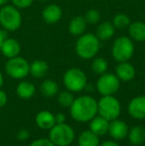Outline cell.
<instances>
[{"mask_svg":"<svg viewBox=\"0 0 145 146\" xmlns=\"http://www.w3.org/2000/svg\"><path fill=\"white\" fill-rule=\"evenodd\" d=\"M7 38H8L7 31L4 30L3 28H2V29H0V49H1V47H2V45H3L4 41H5Z\"/></svg>","mask_w":145,"mask_h":146,"instance_id":"34","label":"cell"},{"mask_svg":"<svg viewBox=\"0 0 145 146\" xmlns=\"http://www.w3.org/2000/svg\"><path fill=\"white\" fill-rule=\"evenodd\" d=\"M36 92V88L34 84L28 81H21L16 88V94L22 100H29L33 98Z\"/></svg>","mask_w":145,"mask_h":146,"instance_id":"21","label":"cell"},{"mask_svg":"<svg viewBox=\"0 0 145 146\" xmlns=\"http://www.w3.org/2000/svg\"><path fill=\"white\" fill-rule=\"evenodd\" d=\"M128 35L132 41L144 42L145 41V23L143 21L130 22L128 26Z\"/></svg>","mask_w":145,"mask_h":146,"instance_id":"17","label":"cell"},{"mask_svg":"<svg viewBox=\"0 0 145 146\" xmlns=\"http://www.w3.org/2000/svg\"><path fill=\"white\" fill-rule=\"evenodd\" d=\"M70 114L77 122H89L97 115V100L89 94L75 98L70 106Z\"/></svg>","mask_w":145,"mask_h":146,"instance_id":"1","label":"cell"},{"mask_svg":"<svg viewBox=\"0 0 145 146\" xmlns=\"http://www.w3.org/2000/svg\"><path fill=\"white\" fill-rule=\"evenodd\" d=\"M55 119H56V123H65L66 122V114L63 112H59V113L55 114Z\"/></svg>","mask_w":145,"mask_h":146,"instance_id":"33","label":"cell"},{"mask_svg":"<svg viewBox=\"0 0 145 146\" xmlns=\"http://www.w3.org/2000/svg\"><path fill=\"white\" fill-rule=\"evenodd\" d=\"M129 115L137 120L145 119V96H137L133 98L127 106Z\"/></svg>","mask_w":145,"mask_h":146,"instance_id":"11","label":"cell"},{"mask_svg":"<svg viewBox=\"0 0 145 146\" xmlns=\"http://www.w3.org/2000/svg\"><path fill=\"white\" fill-rule=\"evenodd\" d=\"M73 100H75V96L72 92L70 90H64L58 94V102L61 106L63 108H69L72 106Z\"/></svg>","mask_w":145,"mask_h":146,"instance_id":"26","label":"cell"},{"mask_svg":"<svg viewBox=\"0 0 145 146\" xmlns=\"http://www.w3.org/2000/svg\"><path fill=\"white\" fill-rule=\"evenodd\" d=\"M99 143H101L99 136L89 129L81 131L77 137V145L79 146H99Z\"/></svg>","mask_w":145,"mask_h":146,"instance_id":"19","label":"cell"},{"mask_svg":"<svg viewBox=\"0 0 145 146\" xmlns=\"http://www.w3.org/2000/svg\"><path fill=\"white\" fill-rule=\"evenodd\" d=\"M5 73L15 80H23L30 74V64L20 56L10 58L5 64Z\"/></svg>","mask_w":145,"mask_h":146,"instance_id":"8","label":"cell"},{"mask_svg":"<svg viewBox=\"0 0 145 146\" xmlns=\"http://www.w3.org/2000/svg\"><path fill=\"white\" fill-rule=\"evenodd\" d=\"M29 146H56L49 138H38L32 141Z\"/></svg>","mask_w":145,"mask_h":146,"instance_id":"30","label":"cell"},{"mask_svg":"<svg viewBox=\"0 0 145 146\" xmlns=\"http://www.w3.org/2000/svg\"><path fill=\"white\" fill-rule=\"evenodd\" d=\"M128 141L132 145H141L145 142V128L141 125H135V126L129 128L127 134Z\"/></svg>","mask_w":145,"mask_h":146,"instance_id":"20","label":"cell"},{"mask_svg":"<svg viewBox=\"0 0 145 146\" xmlns=\"http://www.w3.org/2000/svg\"><path fill=\"white\" fill-rule=\"evenodd\" d=\"M99 146H120L115 140H105L99 143Z\"/></svg>","mask_w":145,"mask_h":146,"instance_id":"35","label":"cell"},{"mask_svg":"<svg viewBox=\"0 0 145 146\" xmlns=\"http://www.w3.org/2000/svg\"><path fill=\"white\" fill-rule=\"evenodd\" d=\"M49 71V65L44 60H35L30 64V75L36 79L45 77Z\"/></svg>","mask_w":145,"mask_h":146,"instance_id":"22","label":"cell"},{"mask_svg":"<svg viewBox=\"0 0 145 146\" xmlns=\"http://www.w3.org/2000/svg\"><path fill=\"white\" fill-rule=\"evenodd\" d=\"M101 48V40L95 34L83 33L75 42V53L83 60L93 59Z\"/></svg>","mask_w":145,"mask_h":146,"instance_id":"2","label":"cell"},{"mask_svg":"<svg viewBox=\"0 0 145 146\" xmlns=\"http://www.w3.org/2000/svg\"><path fill=\"white\" fill-rule=\"evenodd\" d=\"M0 52L2 53V55L5 58H14V57L19 56L20 52H21V45L16 39L8 37L4 41L3 45H2L1 49H0Z\"/></svg>","mask_w":145,"mask_h":146,"instance_id":"14","label":"cell"},{"mask_svg":"<svg viewBox=\"0 0 145 146\" xmlns=\"http://www.w3.org/2000/svg\"><path fill=\"white\" fill-rule=\"evenodd\" d=\"M128 131H129V127H128L127 123L125 121L121 120L119 118L109 121L107 133L113 140L117 141L124 139L125 137H127Z\"/></svg>","mask_w":145,"mask_h":146,"instance_id":"10","label":"cell"},{"mask_svg":"<svg viewBox=\"0 0 145 146\" xmlns=\"http://www.w3.org/2000/svg\"><path fill=\"white\" fill-rule=\"evenodd\" d=\"M115 75L120 82H130L135 78L136 71L133 65L129 62H121L118 63L115 68Z\"/></svg>","mask_w":145,"mask_h":146,"instance_id":"13","label":"cell"},{"mask_svg":"<svg viewBox=\"0 0 145 146\" xmlns=\"http://www.w3.org/2000/svg\"><path fill=\"white\" fill-rule=\"evenodd\" d=\"M134 54L133 41L127 36H120L114 40L111 47V56L117 63L127 62Z\"/></svg>","mask_w":145,"mask_h":146,"instance_id":"6","label":"cell"},{"mask_svg":"<svg viewBox=\"0 0 145 146\" xmlns=\"http://www.w3.org/2000/svg\"><path fill=\"white\" fill-rule=\"evenodd\" d=\"M91 71L95 74V75H103V74L107 73V69H109V63L105 59L101 58V57H95L91 62Z\"/></svg>","mask_w":145,"mask_h":146,"instance_id":"25","label":"cell"},{"mask_svg":"<svg viewBox=\"0 0 145 146\" xmlns=\"http://www.w3.org/2000/svg\"><path fill=\"white\" fill-rule=\"evenodd\" d=\"M87 23L83 16H75L69 23V32L71 35L75 37H79L85 32Z\"/></svg>","mask_w":145,"mask_h":146,"instance_id":"18","label":"cell"},{"mask_svg":"<svg viewBox=\"0 0 145 146\" xmlns=\"http://www.w3.org/2000/svg\"><path fill=\"white\" fill-rule=\"evenodd\" d=\"M8 1H10V0H0V7L3 6V5H5V4H7Z\"/></svg>","mask_w":145,"mask_h":146,"instance_id":"37","label":"cell"},{"mask_svg":"<svg viewBox=\"0 0 145 146\" xmlns=\"http://www.w3.org/2000/svg\"><path fill=\"white\" fill-rule=\"evenodd\" d=\"M4 84V79H3V75H2V73L0 72V88H2V86H3Z\"/></svg>","mask_w":145,"mask_h":146,"instance_id":"36","label":"cell"},{"mask_svg":"<svg viewBox=\"0 0 145 146\" xmlns=\"http://www.w3.org/2000/svg\"><path fill=\"white\" fill-rule=\"evenodd\" d=\"M114 31H115V28L113 24L109 21H105L97 26L95 35L101 41H107L113 37Z\"/></svg>","mask_w":145,"mask_h":146,"instance_id":"23","label":"cell"},{"mask_svg":"<svg viewBox=\"0 0 145 146\" xmlns=\"http://www.w3.org/2000/svg\"><path fill=\"white\" fill-rule=\"evenodd\" d=\"M35 122L39 128L44 129V130H50L56 124L55 114L49 110H41L36 114Z\"/></svg>","mask_w":145,"mask_h":146,"instance_id":"15","label":"cell"},{"mask_svg":"<svg viewBox=\"0 0 145 146\" xmlns=\"http://www.w3.org/2000/svg\"><path fill=\"white\" fill-rule=\"evenodd\" d=\"M63 11L58 4H49L43 9L42 18L47 24H56L62 19Z\"/></svg>","mask_w":145,"mask_h":146,"instance_id":"12","label":"cell"},{"mask_svg":"<svg viewBox=\"0 0 145 146\" xmlns=\"http://www.w3.org/2000/svg\"><path fill=\"white\" fill-rule=\"evenodd\" d=\"M95 88L101 96H114L120 88V80L115 74L105 73L99 78Z\"/></svg>","mask_w":145,"mask_h":146,"instance_id":"9","label":"cell"},{"mask_svg":"<svg viewBox=\"0 0 145 146\" xmlns=\"http://www.w3.org/2000/svg\"><path fill=\"white\" fill-rule=\"evenodd\" d=\"M63 84L65 88L72 92H81L85 90L87 78L85 73L79 68L69 69L63 76Z\"/></svg>","mask_w":145,"mask_h":146,"instance_id":"7","label":"cell"},{"mask_svg":"<svg viewBox=\"0 0 145 146\" xmlns=\"http://www.w3.org/2000/svg\"><path fill=\"white\" fill-rule=\"evenodd\" d=\"M112 24H113L114 28L117 29H125L129 26L130 24V19L128 17V15L124 13H118L112 19Z\"/></svg>","mask_w":145,"mask_h":146,"instance_id":"27","label":"cell"},{"mask_svg":"<svg viewBox=\"0 0 145 146\" xmlns=\"http://www.w3.org/2000/svg\"><path fill=\"white\" fill-rule=\"evenodd\" d=\"M16 136H17L18 140L20 141H26L29 139L30 137V132L29 130H27V129L25 128H22L20 129V130H18L17 134H16Z\"/></svg>","mask_w":145,"mask_h":146,"instance_id":"31","label":"cell"},{"mask_svg":"<svg viewBox=\"0 0 145 146\" xmlns=\"http://www.w3.org/2000/svg\"><path fill=\"white\" fill-rule=\"evenodd\" d=\"M7 100H8V98H7L6 92L0 88V108H3V106L7 104Z\"/></svg>","mask_w":145,"mask_h":146,"instance_id":"32","label":"cell"},{"mask_svg":"<svg viewBox=\"0 0 145 146\" xmlns=\"http://www.w3.org/2000/svg\"><path fill=\"white\" fill-rule=\"evenodd\" d=\"M39 1H42L43 2V1H48V0H39Z\"/></svg>","mask_w":145,"mask_h":146,"instance_id":"38","label":"cell"},{"mask_svg":"<svg viewBox=\"0 0 145 146\" xmlns=\"http://www.w3.org/2000/svg\"><path fill=\"white\" fill-rule=\"evenodd\" d=\"M0 25L7 32H14L22 25V15L20 10L14 5H5L0 8Z\"/></svg>","mask_w":145,"mask_h":146,"instance_id":"3","label":"cell"},{"mask_svg":"<svg viewBox=\"0 0 145 146\" xmlns=\"http://www.w3.org/2000/svg\"><path fill=\"white\" fill-rule=\"evenodd\" d=\"M109 121L107 119L103 118V116L99 115L95 116L91 121H89V130L93 131L99 137L103 136L109 131Z\"/></svg>","mask_w":145,"mask_h":146,"instance_id":"16","label":"cell"},{"mask_svg":"<svg viewBox=\"0 0 145 146\" xmlns=\"http://www.w3.org/2000/svg\"><path fill=\"white\" fill-rule=\"evenodd\" d=\"M121 113V104L114 96H101L97 100V114L111 121L118 118Z\"/></svg>","mask_w":145,"mask_h":146,"instance_id":"5","label":"cell"},{"mask_svg":"<svg viewBox=\"0 0 145 146\" xmlns=\"http://www.w3.org/2000/svg\"><path fill=\"white\" fill-rule=\"evenodd\" d=\"M40 92L45 98H53L59 94V86L54 80H45L40 85Z\"/></svg>","mask_w":145,"mask_h":146,"instance_id":"24","label":"cell"},{"mask_svg":"<svg viewBox=\"0 0 145 146\" xmlns=\"http://www.w3.org/2000/svg\"><path fill=\"white\" fill-rule=\"evenodd\" d=\"M83 17H85L87 24L95 25V24L99 23V20H101V13L97 9H89Z\"/></svg>","mask_w":145,"mask_h":146,"instance_id":"28","label":"cell"},{"mask_svg":"<svg viewBox=\"0 0 145 146\" xmlns=\"http://www.w3.org/2000/svg\"><path fill=\"white\" fill-rule=\"evenodd\" d=\"M75 138V130L66 122L56 123L49 130V139L56 146H70Z\"/></svg>","mask_w":145,"mask_h":146,"instance_id":"4","label":"cell"},{"mask_svg":"<svg viewBox=\"0 0 145 146\" xmlns=\"http://www.w3.org/2000/svg\"><path fill=\"white\" fill-rule=\"evenodd\" d=\"M12 2V5L17 7L18 9H25L32 5L34 0H10Z\"/></svg>","mask_w":145,"mask_h":146,"instance_id":"29","label":"cell"}]
</instances>
